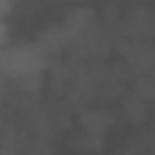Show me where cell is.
Listing matches in <instances>:
<instances>
[{
	"label": "cell",
	"mask_w": 155,
	"mask_h": 155,
	"mask_svg": "<svg viewBox=\"0 0 155 155\" xmlns=\"http://www.w3.org/2000/svg\"><path fill=\"white\" fill-rule=\"evenodd\" d=\"M152 6H155V3H152Z\"/></svg>",
	"instance_id": "9c48e42d"
},
{
	"label": "cell",
	"mask_w": 155,
	"mask_h": 155,
	"mask_svg": "<svg viewBox=\"0 0 155 155\" xmlns=\"http://www.w3.org/2000/svg\"><path fill=\"white\" fill-rule=\"evenodd\" d=\"M51 60L36 39H15L0 48V78L9 90L18 93H45L48 90Z\"/></svg>",
	"instance_id": "6da1fadb"
},
{
	"label": "cell",
	"mask_w": 155,
	"mask_h": 155,
	"mask_svg": "<svg viewBox=\"0 0 155 155\" xmlns=\"http://www.w3.org/2000/svg\"><path fill=\"white\" fill-rule=\"evenodd\" d=\"M66 137H69V146H72L78 155H101L104 149H107V137L104 134L84 131V128H78V125H72Z\"/></svg>",
	"instance_id": "277c9868"
},
{
	"label": "cell",
	"mask_w": 155,
	"mask_h": 155,
	"mask_svg": "<svg viewBox=\"0 0 155 155\" xmlns=\"http://www.w3.org/2000/svg\"><path fill=\"white\" fill-rule=\"evenodd\" d=\"M9 42V24H6V18H0V48Z\"/></svg>",
	"instance_id": "8992f818"
},
{
	"label": "cell",
	"mask_w": 155,
	"mask_h": 155,
	"mask_svg": "<svg viewBox=\"0 0 155 155\" xmlns=\"http://www.w3.org/2000/svg\"><path fill=\"white\" fill-rule=\"evenodd\" d=\"M75 125L84 128V131H93V134H104V137H107L116 125H119V119H116V114H114L110 104L93 101V104L81 107V110L75 114Z\"/></svg>",
	"instance_id": "7a4b0ae2"
},
{
	"label": "cell",
	"mask_w": 155,
	"mask_h": 155,
	"mask_svg": "<svg viewBox=\"0 0 155 155\" xmlns=\"http://www.w3.org/2000/svg\"><path fill=\"white\" fill-rule=\"evenodd\" d=\"M6 93H9V87L3 84V78H0V110L6 107Z\"/></svg>",
	"instance_id": "52a82bcc"
},
{
	"label": "cell",
	"mask_w": 155,
	"mask_h": 155,
	"mask_svg": "<svg viewBox=\"0 0 155 155\" xmlns=\"http://www.w3.org/2000/svg\"><path fill=\"white\" fill-rule=\"evenodd\" d=\"M128 90L134 96L146 98L149 104L155 101V69H143V72H131L128 78Z\"/></svg>",
	"instance_id": "5b68a950"
},
{
	"label": "cell",
	"mask_w": 155,
	"mask_h": 155,
	"mask_svg": "<svg viewBox=\"0 0 155 155\" xmlns=\"http://www.w3.org/2000/svg\"><path fill=\"white\" fill-rule=\"evenodd\" d=\"M107 155H125V152H119V149H114V152H107Z\"/></svg>",
	"instance_id": "ba28073f"
},
{
	"label": "cell",
	"mask_w": 155,
	"mask_h": 155,
	"mask_svg": "<svg viewBox=\"0 0 155 155\" xmlns=\"http://www.w3.org/2000/svg\"><path fill=\"white\" fill-rule=\"evenodd\" d=\"M114 114H116V119H119L122 125H128V128H140V125L149 122V116H152V104H149L146 98L134 96L131 90H125V93L114 101Z\"/></svg>",
	"instance_id": "3957f363"
}]
</instances>
